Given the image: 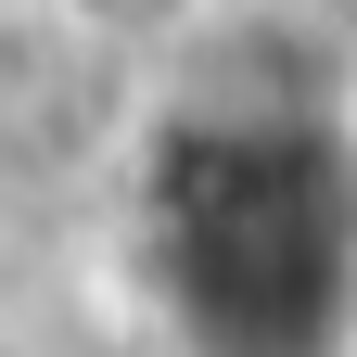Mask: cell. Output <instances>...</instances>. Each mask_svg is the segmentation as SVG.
<instances>
[{"label":"cell","mask_w":357,"mask_h":357,"mask_svg":"<svg viewBox=\"0 0 357 357\" xmlns=\"http://www.w3.org/2000/svg\"><path fill=\"white\" fill-rule=\"evenodd\" d=\"M153 306L192 357H344L357 141L306 102H217L153 153Z\"/></svg>","instance_id":"1"}]
</instances>
